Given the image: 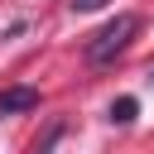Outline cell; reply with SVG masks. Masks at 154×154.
Returning <instances> with one entry per match:
<instances>
[{
  "label": "cell",
  "mask_w": 154,
  "mask_h": 154,
  "mask_svg": "<svg viewBox=\"0 0 154 154\" xmlns=\"http://www.w3.org/2000/svg\"><path fill=\"white\" fill-rule=\"evenodd\" d=\"M135 34H140V14H116V19H111L91 43H87V63H96V67H101V63H111L116 53H125V48H130V38H135Z\"/></svg>",
  "instance_id": "1"
},
{
  "label": "cell",
  "mask_w": 154,
  "mask_h": 154,
  "mask_svg": "<svg viewBox=\"0 0 154 154\" xmlns=\"http://www.w3.org/2000/svg\"><path fill=\"white\" fill-rule=\"evenodd\" d=\"M38 106V91L34 87H10L0 91V116H19V111H34Z\"/></svg>",
  "instance_id": "2"
},
{
  "label": "cell",
  "mask_w": 154,
  "mask_h": 154,
  "mask_svg": "<svg viewBox=\"0 0 154 154\" xmlns=\"http://www.w3.org/2000/svg\"><path fill=\"white\" fill-rule=\"evenodd\" d=\"M135 111H140V106H135V96H120V101L111 106V120H116V125H130V120H135Z\"/></svg>",
  "instance_id": "3"
},
{
  "label": "cell",
  "mask_w": 154,
  "mask_h": 154,
  "mask_svg": "<svg viewBox=\"0 0 154 154\" xmlns=\"http://www.w3.org/2000/svg\"><path fill=\"white\" fill-rule=\"evenodd\" d=\"M67 5H72V10H82V14H87V10H101V5H111V0H67Z\"/></svg>",
  "instance_id": "4"
}]
</instances>
